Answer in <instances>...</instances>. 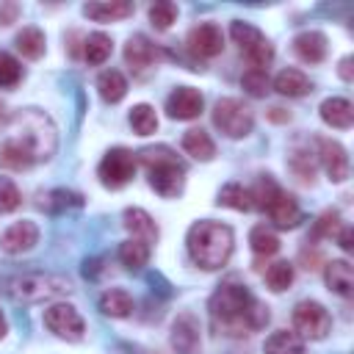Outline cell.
Here are the masks:
<instances>
[{"instance_id":"obj_33","label":"cell","mask_w":354,"mask_h":354,"mask_svg":"<svg viewBox=\"0 0 354 354\" xmlns=\"http://www.w3.org/2000/svg\"><path fill=\"white\" fill-rule=\"evenodd\" d=\"M119 260H122V266L127 271H141L147 266V260H149V246L144 241L130 238V241H124L119 246Z\"/></svg>"},{"instance_id":"obj_9","label":"cell","mask_w":354,"mask_h":354,"mask_svg":"<svg viewBox=\"0 0 354 354\" xmlns=\"http://www.w3.org/2000/svg\"><path fill=\"white\" fill-rule=\"evenodd\" d=\"M329 329H332V318H329L324 304L304 299L293 307V332L301 340L304 337L307 340H324L329 335Z\"/></svg>"},{"instance_id":"obj_5","label":"cell","mask_w":354,"mask_h":354,"mask_svg":"<svg viewBox=\"0 0 354 354\" xmlns=\"http://www.w3.org/2000/svg\"><path fill=\"white\" fill-rule=\"evenodd\" d=\"M72 293V282L61 274H22L8 282V296L19 304H39Z\"/></svg>"},{"instance_id":"obj_34","label":"cell","mask_w":354,"mask_h":354,"mask_svg":"<svg viewBox=\"0 0 354 354\" xmlns=\"http://www.w3.org/2000/svg\"><path fill=\"white\" fill-rule=\"evenodd\" d=\"M0 166H3V169H11V171H22V169L33 166V160H30V155H28L17 141L6 138V141L0 144Z\"/></svg>"},{"instance_id":"obj_40","label":"cell","mask_w":354,"mask_h":354,"mask_svg":"<svg viewBox=\"0 0 354 354\" xmlns=\"http://www.w3.org/2000/svg\"><path fill=\"white\" fill-rule=\"evenodd\" d=\"M241 86H243V88H246L252 97H266V91H268L271 80H268L266 69H249V72H243Z\"/></svg>"},{"instance_id":"obj_41","label":"cell","mask_w":354,"mask_h":354,"mask_svg":"<svg viewBox=\"0 0 354 354\" xmlns=\"http://www.w3.org/2000/svg\"><path fill=\"white\" fill-rule=\"evenodd\" d=\"M343 221H340V213L337 210H324L315 221V238H335L340 232Z\"/></svg>"},{"instance_id":"obj_14","label":"cell","mask_w":354,"mask_h":354,"mask_svg":"<svg viewBox=\"0 0 354 354\" xmlns=\"http://www.w3.org/2000/svg\"><path fill=\"white\" fill-rule=\"evenodd\" d=\"M158 58H160V50H158L147 36L136 33V36L127 39V44H124V64H127L136 75H144L147 69H152V66L158 64Z\"/></svg>"},{"instance_id":"obj_20","label":"cell","mask_w":354,"mask_h":354,"mask_svg":"<svg viewBox=\"0 0 354 354\" xmlns=\"http://www.w3.org/2000/svg\"><path fill=\"white\" fill-rule=\"evenodd\" d=\"M324 279H326V288L343 299H348L354 293V268L348 260H332L326 263L324 268Z\"/></svg>"},{"instance_id":"obj_13","label":"cell","mask_w":354,"mask_h":354,"mask_svg":"<svg viewBox=\"0 0 354 354\" xmlns=\"http://www.w3.org/2000/svg\"><path fill=\"white\" fill-rule=\"evenodd\" d=\"M202 108H205V97L191 86H177L166 100V113L171 119H183V122L196 119L202 113Z\"/></svg>"},{"instance_id":"obj_36","label":"cell","mask_w":354,"mask_h":354,"mask_svg":"<svg viewBox=\"0 0 354 354\" xmlns=\"http://www.w3.org/2000/svg\"><path fill=\"white\" fill-rule=\"evenodd\" d=\"M290 282H293V266H290L288 260H277V263H271V266L266 268V285H268L274 293L288 290Z\"/></svg>"},{"instance_id":"obj_7","label":"cell","mask_w":354,"mask_h":354,"mask_svg":"<svg viewBox=\"0 0 354 354\" xmlns=\"http://www.w3.org/2000/svg\"><path fill=\"white\" fill-rule=\"evenodd\" d=\"M230 36H232V41L238 44L241 55L252 64V69H268V64L274 61V47H271V41H268L254 25L235 19V22L230 25Z\"/></svg>"},{"instance_id":"obj_4","label":"cell","mask_w":354,"mask_h":354,"mask_svg":"<svg viewBox=\"0 0 354 354\" xmlns=\"http://www.w3.org/2000/svg\"><path fill=\"white\" fill-rule=\"evenodd\" d=\"M136 160H141V166L149 174V185L160 196L171 199V196H180L183 194V185H185V163L177 158V152H171L169 147L158 144V147L141 149Z\"/></svg>"},{"instance_id":"obj_22","label":"cell","mask_w":354,"mask_h":354,"mask_svg":"<svg viewBox=\"0 0 354 354\" xmlns=\"http://www.w3.org/2000/svg\"><path fill=\"white\" fill-rule=\"evenodd\" d=\"M83 14L94 22H113V19H124L133 14V3L127 0H105V3H86Z\"/></svg>"},{"instance_id":"obj_2","label":"cell","mask_w":354,"mask_h":354,"mask_svg":"<svg viewBox=\"0 0 354 354\" xmlns=\"http://www.w3.org/2000/svg\"><path fill=\"white\" fill-rule=\"evenodd\" d=\"M232 243H235L232 230L221 221H213V218L196 221L185 238L188 257L205 271H216V268L227 266V260L232 254Z\"/></svg>"},{"instance_id":"obj_23","label":"cell","mask_w":354,"mask_h":354,"mask_svg":"<svg viewBox=\"0 0 354 354\" xmlns=\"http://www.w3.org/2000/svg\"><path fill=\"white\" fill-rule=\"evenodd\" d=\"M274 88H277L279 94H285V97H304V94L313 91V80H310L301 69L288 66V69H282V72L274 77Z\"/></svg>"},{"instance_id":"obj_28","label":"cell","mask_w":354,"mask_h":354,"mask_svg":"<svg viewBox=\"0 0 354 354\" xmlns=\"http://www.w3.org/2000/svg\"><path fill=\"white\" fill-rule=\"evenodd\" d=\"M100 310L111 318H127L133 313V296L122 288H111L100 296Z\"/></svg>"},{"instance_id":"obj_16","label":"cell","mask_w":354,"mask_h":354,"mask_svg":"<svg viewBox=\"0 0 354 354\" xmlns=\"http://www.w3.org/2000/svg\"><path fill=\"white\" fill-rule=\"evenodd\" d=\"M266 213H268V218H271V224H274L277 230H293V227L301 221L299 202H296L288 191H282V188L271 196V202L266 205Z\"/></svg>"},{"instance_id":"obj_46","label":"cell","mask_w":354,"mask_h":354,"mask_svg":"<svg viewBox=\"0 0 354 354\" xmlns=\"http://www.w3.org/2000/svg\"><path fill=\"white\" fill-rule=\"evenodd\" d=\"M266 116H268L271 122H288V119H290V113H288L285 108H279V105L268 108V111H266Z\"/></svg>"},{"instance_id":"obj_44","label":"cell","mask_w":354,"mask_h":354,"mask_svg":"<svg viewBox=\"0 0 354 354\" xmlns=\"http://www.w3.org/2000/svg\"><path fill=\"white\" fill-rule=\"evenodd\" d=\"M351 64H354V58L351 55H346V58H340V66H337V72H340V77L346 80V83H351Z\"/></svg>"},{"instance_id":"obj_47","label":"cell","mask_w":354,"mask_h":354,"mask_svg":"<svg viewBox=\"0 0 354 354\" xmlns=\"http://www.w3.org/2000/svg\"><path fill=\"white\" fill-rule=\"evenodd\" d=\"M6 332H8V321H6V315H3V310H0V340L6 337Z\"/></svg>"},{"instance_id":"obj_37","label":"cell","mask_w":354,"mask_h":354,"mask_svg":"<svg viewBox=\"0 0 354 354\" xmlns=\"http://www.w3.org/2000/svg\"><path fill=\"white\" fill-rule=\"evenodd\" d=\"M22 80V66L11 53L0 50V88H14Z\"/></svg>"},{"instance_id":"obj_18","label":"cell","mask_w":354,"mask_h":354,"mask_svg":"<svg viewBox=\"0 0 354 354\" xmlns=\"http://www.w3.org/2000/svg\"><path fill=\"white\" fill-rule=\"evenodd\" d=\"M122 218H124V227H127V232L136 238V241H144L147 246H152V243H158V224H155V218L147 213V210H141V207H127L124 213H122Z\"/></svg>"},{"instance_id":"obj_42","label":"cell","mask_w":354,"mask_h":354,"mask_svg":"<svg viewBox=\"0 0 354 354\" xmlns=\"http://www.w3.org/2000/svg\"><path fill=\"white\" fill-rule=\"evenodd\" d=\"M290 169L299 174V180H304V183H313V177H315V163H313V158L307 155V152H301V149H296V152H290Z\"/></svg>"},{"instance_id":"obj_6","label":"cell","mask_w":354,"mask_h":354,"mask_svg":"<svg viewBox=\"0 0 354 354\" xmlns=\"http://www.w3.org/2000/svg\"><path fill=\"white\" fill-rule=\"evenodd\" d=\"M213 124L227 138H246L254 127V113L243 100L224 97L213 105Z\"/></svg>"},{"instance_id":"obj_38","label":"cell","mask_w":354,"mask_h":354,"mask_svg":"<svg viewBox=\"0 0 354 354\" xmlns=\"http://www.w3.org/2000/svg\"><path fill=\"white\" fill-rule=\"evenodd\" d=\"M177 19V6L169 3V0H160L155 6H149V22L158 28V30H166L171 28V22Z\"/></svg>"},{"instance_id":"obj_1","label":"cell","mask_w":354,"mask_h":354,"mask_svg":"<svg viewBox=\"0 0 354 354\" xmlns=\"http://www.w3.org/2000/svg\"><path fill=\"white\" fill-rule=\"evenodd\" d=\"M210 324L218 335L227 337H243L268 324V307L257 301L243 282H221L218 290L207 301Z\"/></svg>"},{"instance_id":"obj_21","label":"cell","mask_w":354,"mask_h":354,"mask_svg":"<svg viewBox=\"0 0 354 354\" xmlns=\"http://www.w3.org/2000/svg\"><path fill=\"white\" fill-rule=\"evenodd\" d=\"M318 113H321L324 124H329L335 130H348L351 122H354V108H351V102L346 97H329V100H324L321 108H318Z\"/></svg>"},{"instance_id":"obj_39","label":"cell","mask_w":354,"mask_h":354,"mask_svg":"<svg viewBox=\"0 0 354 354\" xmlns=\"http://www.w3.org/2000/svg\"><path fill=\"white\" fill-rule=\"evenodd\" d=\"M22 205V194L11 177H0V213H14Z\"/></svg>"},{"instance_id":"obj_19","label":"cell","mask_w":354,"mask_h":354,"mask_svg":"<svg viewBox=\"0 0 354 354\" xmlns=\"http://www.w3.org/2000/svg\"><path fill=\"white\" fill-rule=\"evenodd\" d=\"M293 53L304 64H321L326 58V36L321 30H301L293 39Z\"/></svg>"},{"instance_id":"obj_10","label":"cell","mask_w":354,"mask_h":354,"mask_svg":"<svg viewBox=\"0 0 354 354\" xmlns=\"http://www.w3.org/2000/svg\"><path fill=\"white\" fill-rule=\"evenodd\" d=\"M44 326H47L55 337L69 340V343H77V340H83V335H86V324H83L80 313H77L72 304H64V301L50 304V307L44 310Z\"/></svg>"},{"instance_id":"obj_32","label":"cell","mask_w":354,"mask_h":354,"mask_svg":"<svg viewBox=\"0 0 354 354\" xmlns=\"http://www.w3.org/2000/svg\"><path fill=\"white\" fill-rule=\"evenodd\" d=\"M218 205L224 207H232V210H241V213H249L254 205H252V194L249 188H243L241 183H227L221 191H218Z\"/></svg>"},{"instance_id":"obj_45","label":"cell","mask_w":354,"mask_h":354,"mask_svg":"<svg viewBox=\"0 0 354 354\" xmlns=\"http://www.w3.org/2000/svg\"><path fill=\"white\" fill-rule=\"evenodd\" d=\"M337 241H340V249H346V252H351V227L348 224H343L340 227V232H337Z\"/></svg>"},{"instance_id":"obj_8","label":"cell","mask_w":354,"mask_h":354,"mask_svg":"<svg viewBox=\"0 0 354 354\" xmlns=\"http://www.w3.org/2000/svg\"><path fill=\"white\" fill-rule=\"evenodd\" d=\"M136 166H138V160H136V155L130 149L113 147V149H108L102 155V160L97 166V174H100V183L105 188L116 191V188H124L136 177Z\"/></svg>"},{"instance_id":"obj_25","label":"cell","mask_w":354,"mask_h":354,"mask_svg":"<svg viewBox=\"0 0 354 354\" xmlns=\"http://www.w3.org/2000/svg\"><path fill=\"white\" fill-rule=\"evenodd\" d=\"M183 149H185L191 158H196V160H210V158L216 155V144H213V138H210L202 127L185 130V136H183Z\"/></svg>"},{"instance_id":"obj_3","label":"cell","mask_w":354,"mask_h":354,"mask_svg":"<svg viewBox=\"0 0 354 354\" xmlns=\"http://www.w3.org/2000/svg\"><path fill=\"white\" fill-rule=\"evenodd\" d=\"M11 141H17L33 163L50 160L58 147V133L53 119L39 108H22L11 116Z\"/></svg>"},{"instance_id":"obj_26","label":"cell","mask_w":354,"mask_h":354,"mask_svg":"<svg viewBox=\"0 0 354 354\" xmlns=\"http://www.w3.org/2000/svg\"><path fill=\"white\" fill-rule=\"evenodd\" d=\"M266 354H304V340L296 335V332H288V329H277L266 337V346H263Z\"/></svg>"},{"instance_id":"obj_35","label":"cell","mask_w":354,"mask_h":354,"mask_svg":"<svg viewBox=\"0 0 354 354\" xmlns=\"http://www.w3.org/2000/svg\"><path fill=\"white\" fill-rule=\"evenodd\" d=\"M130 127L138 133V136H152L158 130V116H155V108L141 102V105H133L130 111Z\"/></svg>"},{"instance_id":"obj_17","label":"cell","mask_w":354,"mask_h":354,"mask_svg":"<svg viewBox=\"0 0 354 354\" xmlns=\"http://www.w3.org/2000/svg\"><path fill=\"white\" fill-rule=\"evenodd\" d=\"M39 243V227L33 221H14L3 235H0V249L6 254H22L30 252Z\"/></svg>"},{"instance_id":"obj_27","label":"cell","mask_w":354,"mask_h":354,"mask_svg":"<svg viewBox=\"0 0 354 354\" xmlns=\"http://www.w3.org/2000/svg\"><path fill=\"white\" fill-rule=\"evenodd\" d=\"M97 88H100V97L113 105V102L124 100V94H127V80H124V75H122L119 69H105V72H100V77H97Z\"/></svg>"},{"instance_id":"obj_43","label":"cell","mask_w":354,"mask_h":354,"mask_svg":"<svg viewBox=\"0 0 354 354\" xmlns=\"http://www.w3.org/2000/svg\"><path fill=\"white\" fill-rule=\"evenodd\" d=\"M17 14H19V6L17 3H3L0 6V25H11L17 19Z\"/></svg>"},{"instance_id":"obj_11","label":"cell","mask_w":354,"mask_h":354,"mask_svg":"<svg viewBox=\"0 0 354 354\" xmlns=\"http://www.w3.org/2000/svg\"><path fill=\"white\" fill-rule=\"evenodd\" d=\"M188 50L196 55V58H216L221 55L224 50V33L218 25L213 22H199L196 28L188 30V39H185Z\"/></svg>"},{"instance_id":"obj_15","label":"cell","mask_w":354,"mask_h":354,"mask_svg":"<svg viewBox=\"0 0 354 354\" xmlns=\"http://www.w3.org/2000/svg\"><path fill=\"white\" fill-rule=\"evenodd\" d=\"M318 158H321V166L332 183H343L348 177V155H346L340 141L318 138Z\"/></svg>"},{"instance_id":"obj_24","label":"cell","mask_w":354,"mask_h":354,"mask_svg":"<svg viewBox=\"0 0 354 354\" xmlns=\"http://www.w3.org/2000/svg\"><path fill=\"white\" fill-rule=\"evenodd\" d=\"M39 207L47 213H64L69 207H83V196L69 188H53L47 194H39Z\"/></svg>"},{"instance_id":"obj_31","label":"cell","mask_w":354,"mask_h":354,"mask_svg":"<svg viewBox=\"0 0 354 354\" xmlns=\"http://www.w3.org/2000/svg\"><path fill=\"white\" fill-rule=\"evenodd\" d=\"M17 50L22 53V58H30V61H36V58H41L44 55V33L39 30V28H33V25H28V28H22L19 33H17Z\"/></svg>"},{"instance_id":"obj_30","label":"cell","mask_w":354,"mask_h":354,"mask_svg":"<svg viewBox=\"0 0 354 354\" xmlns=\"http://www.w3.org/2000/svg\"><path fill=\"white\" fill-rule=\"evenodd\" d=\"M249 246H252V252L257 257H271V254L279 252V238H277V232L271 227L254 224L252 232H249Z\"/></svg>"},{"instance_id":"obj_29","label":"cell","mask_w":354,"mask_h":354,"mask_svg":"<svg viewBox=\"0 0 354 354\" xmlns=\"http://www.w3.org/2000/svg\"><path fill=\"white\" fill-rule=\"evenodd\" d=\"M83 44H86V47H83V55H86V61H88L91 66L105 64V61L111 58V53H113L111 36H108V33H100V30H97V33H88Z\"/></svg>"},{"instance_id":"obj_12","label":"cell","mask_w":354,"mask_h":354,"mask_svg":"<svg viewBox=\"0 0 354 354\" xmlns=\"http://www.w3.org/2000/svg\"><path fill=\"white\" fill-rule=\"evenodd\" d=\"M171 348L177 354H199L202 351V335L199 321L194 313H180L171 324Z\"/></svg>"},{"instance_id":"obj_48","label":"cell","mask_w":354,"mask_h":354,"mask_svg":"<svg viewBox=\"0 0 354 354\" xmlns=\"http://www.w3.org/2000/svg\"><path fill=\"white\" fill-rule=\"evenodd\" d=\"M0 122H6V108L0 105Z\"/></svg>"}]
</instances>
